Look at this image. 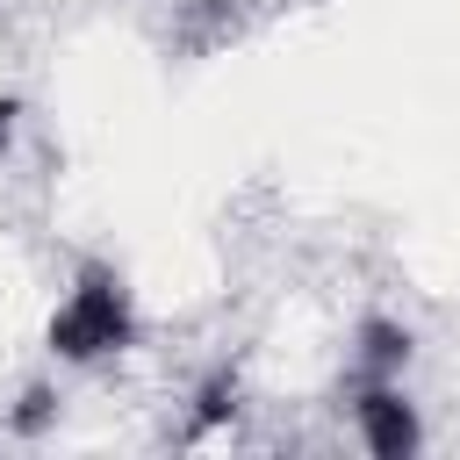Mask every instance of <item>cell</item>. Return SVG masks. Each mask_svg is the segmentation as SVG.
<instances>
[{"label": "cell", "instance_id": "obj_2", "mask_svg": "<svg viewBox=\"0 0 460 460\" xmlns=\"http://www.w3.org/2000/svg\"><path fill=\"white\" fill-rule=\"evenodd\" d=\"M352 424H359V446L381 453V460H402V453L417 446V410H410V395H402L395 381H359Z\"/></svg>", "mask_w": 460, "mask_h": 460}, {"label": "cell", "instance_id": "obj_1", "mask_svg": "<svg viewBox=\"0 0 460 460\" xmlns=\"http://www.w3.org/2000/svg\"><path fill=\"white\" fill-rule=\"evenodd\" d=\"M129 331H137V316H129L122 280H115L108 266H86V273L65 288L58 316H50V352H58V359H108V352L129 345Z\"/></svg>", "mask_w": 460, "mask_h": 460}]
</instances>
